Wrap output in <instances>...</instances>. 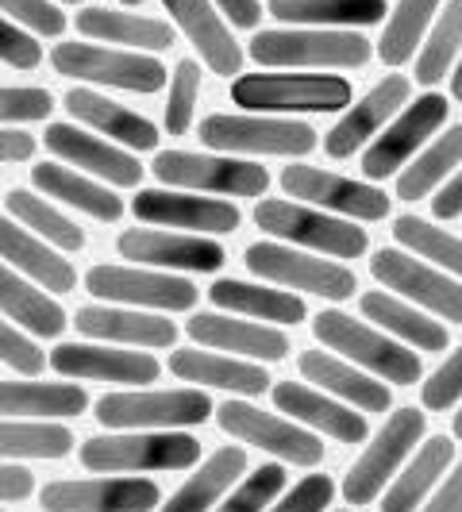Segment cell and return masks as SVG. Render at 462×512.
<instances>
[{
	"label": "cell",
	"mask_w": 462,
	"mask_h": 512,
	"mask_svg": "<svg viewBox=\"0 0 462 512\" xmlns=\"http://www.w3.org/2000/svg\"><path fill=\"white\" fill-rule=\"evenodd\" d=\"M231 101L266 112H339L351 104L347 77L335 74H239L231 81Z\"/></svg>",
	"instance_id": "cell-1"
},
{
	"label": "cell",
	"mask_w": 462,
	"mask_h": 512,
	"mask_svg": "<svg viewBox=\"0 0 462 512\" xmlns=\"http://www.w3.org/2000/svg\"><path fill=\"white\" fill-rule=\"evenodd\" d=\"M374 54L370 39L355 31L332 27H289V31H258L251 39V58L258 66H335L351 70Z\"/></svg>",
	"instance_id": "cell-2"
},
{
	"label": "cell",
	"mask_w": 462,
	"mask_h": 512,
	"mask_svg": "<svg viewBox=\"0 0 462 512\" xmlns=\"http://www.w3.org/2000/svg\"><path fill=\"white\" fill-rule=\"evenodd\" d=\"M312 335L328 347V351H339L351 362H359L366 370H374L378 378L393 385H416L420 382V359L416 351H405L401 343L385 339L382 332L359 324L355 316L339 312V308H324L316 320H312Z\"/></svg>",
	"instance_id": "cell-3"
},
{
	"label": "cell",
	"mask_w": 462,
	"mask_h": 512,
	"mask_svg": "<svg viewBox=\"0 0 462 512\" xmlns=\"http://www.w3.org/2000/svg\"><path fill=\"white\" fill-rule=\"evenodd\" d=\"M154 178L174 189H201L220 197H262L270 174L258 162H243L231 154H193V151H162L154 158Z\"/></svg>",
	"instance_id": "cell-4"
},
{
	"label": "cell",
	"mask_w": 462,
	"mask_h": 512,
	"mask_svg": "<svg viewBox=\"0 0 462 512\" xmlns=\"http://www.w3.org/2000/svg\"><path fill=\"white\" fill-rule=\"evenodd\" d=\"M201 459V443L178 432H135V436H97L81 443V462L97 474L120 470H185Z\"/></svg>",
	"instance_id": "cell-5"
},
{
	"label": "cell",
	"mask_w": 462,
	"mask_h": 512,
	"mask_svg": "<svg viewBox=\"0 0 462 512\" xmlns=\"http://www.w3.org/2000/svg\"><path fill=\"white\" fill-rule=\"evenodd\" d=\"M51 62L62 77L112 85V89H128V93H158L166 85V66L143 51H108V47H93V43H58Z\"/></svg>",
	"instance_id": "cell-6"
},
{
	"label": "cell",
	"mask_w": 462,
	"mask_h": 512,
	"mask_svg": "<svg viewBox=\"0 0 462 512\" xmlns=\"http://www.w3.org/2000/svg\"><path fill=\"white\" fill-rule=\"evenodd\" d=\"M201 143L224 154H301L316 151V131L301 120L278 116H231L216 112L201 120Z\"/></svg>",
	"instance_id": "cell-7"
},
{
	"label": "cell",
	"mask_w": 462,
	"mask_h": 512,
	"mask_svg": "<svg viewBox=\"0 0 462 512\" xmlns=\"http://www.w3.org/2000/svg\"><path fill=\"white\" fill-rule=\"evenodd\" d=\"M255 224L266 235H278V239H289V243L324 251L332 258H359L366 251V243H370L366 231L355 228V224L324 216L316 208L293 205V201H258Z\"/></svg>",
	"instance_id": "cell-8"
},
{
	"label": "cell",
	"mask_w": 462,
	"mask_h": 512,
	"mask_svg": "<svg viewBox=\"0 0 462 512\" xmlns=\"http://www.w3.org/2000/svg\"><path fill=\"white\" fill-rule=\"evenodd\" d=\"M247 266H251V274H258L262 282H278L285 289L316 293L324 301H347L359 289L355 274L347 266L328 262V258L301 255V251L282 247V243H251L247 247Z\"/></svg>",
	"instance_id": "cell-9"
},
{
	"label": "cell",
	"mask_w": 462,
	"mask_h": 512,
	"mask_svg": "<svg viewBox=\"0 0 462 512\" xmlns=\"http://www.w3.org/2000/svg\"><path fill=\"white\" fill-rule=\"evenodd\" d=\"M93 416L104 428H185V424H205L212 416V401L201 389L104 393Z\"/></svg>",
	"instance_id": "cell-10"
},
{
	"label": "cell",
	"mask_w": 462,
	"mask_h": 512,
	"mask_svg": "<svg viewBox=\"0 0 462 512\" xmlns=\"http://www.w3.org/2000/svg\"><path fill=\"white\" fill-rule=\"evenodd\" d=\"M424 436V412L416 409H397L385 428L378 432V439L362 451V459L351 466V474L343 478V497L347 505H370L378 493L385 489V482L397 474L401 459L409 455L412 447Z\"/></svg>",
	"instance_id": "cell-11"
},
{
	"label": "cell",
	"mask_w": 462,
	"mask_h": 512,
	"mask_svg": "<svg viewBox=\"0 0 462 512\" xmlns=\"http://www.w3.org/2000/svg\"><path fill=\"white\" fill-rule=\"evenodd\" d=\"M447 97H439V93H424V97H416L412 104H405V112L385 128V135H378L366 154H362V174L370 181H382L389 174H397L401 166H409V158L424 143H428V135H436L443 124H447Z\"/></svg>",
	"instance_id": "cell-12"
},
{
	"label": "cell",
	"mask_w": 462,
	"mask_h": 512,
	"mask_svg": "<svg viewBox=\"0 0 462 512\" xmlns=\"http://www.w3.org/2000/svg\"><path fill=\"white\" fill-rule=\"evenodd\" d=\"M216 424L228 436L243 439L251 447H262V451H270V455H278L285 462H297V466H316V462L324 459V443L312 432L289 424V420L274 416V412L255 409L247 401H224L216 409Z\"/></svg>",
	"instance_id": "cell-13"
},
{
	"label": "cell",
	"mask_w": 462,
	"mask_h": 512,
	"mask_svg": "<svg viewBox=\"0 0 462 512\" xmlns=\"http://www.w3.org/2000/svg\"><path fill=\"white\" fill-rule=\"evenodd\" d=\"M85 289L101 301H120L135 308H166L185 312L197 305V285L174 278V274H154L135 266H93L85 274Z\"/></svg>",
	"instance_id": "cell-14"
},
{
	"label": "cell",
	"mask_w": 462,
	"mask_h": 512,
	"mask_svg": "<svg viewBox=\"0 0 462 512\" xmlns=\"http://www.w3.org/2000/svg\"><path fill=\"white\" fill-rule=\"evenodd\" d=\"M370 274H374L385 289H397L401 297L432 308L443 320L462 324V285L451 282L447 274L432 270V266L416 262V258L405 255V251H393V247L378 251V255L370 258Z\"/></svg>",
	"instance_id": "cell-15"
},
{
	"label": "cell",
	"mask_w": 462,
	"mask_h": 512,
	"mask_svg": "<svg viewBox=\"0 0 462 512\" xmlns=\"http://www.w3.org/2000/svg\"><path fill=\"white\" fill-rule=\"evenodd\" d=\"M162 489L147 478H97V482H51L39 493L43 512H151Z\"/></svg>",
	"instance_id": "cell-16"
},
{
	"label": "cell",
	"mask_w": 462,
	"mask_h": 512,
	"mask_svg": "<svg viewBox=\"0 0 462 512\" xmlns=\"http://www.w3.org/2000/svg\"><path fill=\"white\" fill-rule=\"evenodd\" d=\"M282 189L297 201L332 208V212L355 216V220H385L389 216V197L382 189L339 178V174H328V170H316V166H285Z\"/></svg>",
	"instance_id": "cell-17"
},
{
	"label": "cell",
	"mask_w": 462,
	"mask_h": 512,
	"mask_svg": "<svg viewBox=\"0 0 462 512\" xmlns=\"http://www.w3.org/2000/svg\"><path fill=\"white\" fill-rule=\"evenodd\" d=\"M131 212L143 224L162 228H185L193 235H228L239 228V208L216 197H189V193H166V189H139Z\"/></svg>",
	"instance_id": "cell-18"
},
{
	"label": "cell",
	"mask_w": 462,
	"mask_h": 512,
	"mask_svg": "<svg viewBox=\"0 0 462 512\" xmlns=\"http://www.w3.org/2000/svg\"><path fill=\"white\" fill-rule=\"evenodd\" d=\"M51 366L66 378L81 382H116V385H147L158 382L162 366L147 351H108L93 343H62L51 351Z\"/></svg>",
	"instance_id": "cell-19"
},
{
	"label": "cell",
	"mask_w": 462,
	"mask_h": 512,
	"mask_svg": "<svg viewBox=\"0 0 462 512\" xmlns=\"http://www.w3.org/2000/svg\"><path fill=\"white\" fill-rule=\"evenodd\" d=\"M409 77L405 74H389L385 81H378L359 104H351L347 112H343V120L328 131V139H324V151L332 154V158H347V154H355L362 143H370L378 131L401 112V104H409Z\"/></svg>",
	"instance_id": "cell-20"
},
{
	"label": "cell",
	"mask_w": 462,
	"mask_h": 512,
	"mask_svg": "<svg viewBox=\"0 0 462 512\" xmlns=\"http://www.w3.org/2000/svg\"><path fill=\"white\" fill-rule=\"evenodd\" d=\"M43 143H47V151L54 158H62V162H70L77 170H85V174H93V178H104L112 181V185H139L143 181V166H139V158L131 151H120V147H112V143H104L97 135H89V131L74 128V124H51L47 135H43Z\"/></svg>",
	"instance_id": "cell-21"
},
{
	"label": "cell",
	"mask_w": 462,
	"mask_h": 512,
	"mask_svg": "<svg viewBox=\"0 0 462 512\" xmlns=\"http://www.w3.org/2000/svg\"><path fill=\"white\" fill-rule=\"evenodd\" d=\"M120 255L139 266H162V270H201L212 274L224 266V247L205 235H170V231H124Z\"/></svg>",
	"instance_id": "cell-22"
},
{
	"label": "cell",
	"mask_w": 462,
	"mask_h": 512,
	"mask_svg": "<svg viewBox=\"0 0 462 512\" xmlns=\"http://www.w3.org/2000/svg\"><path fill=\"white\" fill-rule=\"evenodd\" d=\"M162 8L174 16V24L185 31V39L197 47L201 62L212 74H243V51H239V43L231 39L228 24L220 20V12L208 0H162Z\"/></svg>",
	"instance_id": "cell-23"
},
{
	"label": "cell",
	"mask_w": 462,
	"mask_h": 512,
	"mask_svg": "<svg viewBox=\"0 0 462 512\" xmlns=\"http://www.w3.org/2000/svg\"><path fill=\"white\" fill-rule=\"evenodd\" d=\"M185 332L193 335L201 347L212 351H231V355H247V359L262 362H282L289 355V339L278 328H262L251 320H231L220 312H197Z\"/></svg>",
	"instance_id": "cell-24"
},
{
	"label": "cell",
	"mask_w": 462,
	"mask_h": 512,
	"mask_svg": "<svg viewBox=\"0 0 462 512\" xmlns=\"http://www.w3.org/2000/svg\"><path fill=\"white\" fill-rule=\"evenodd\" d=\"M66 108H70V116L81 120L85 128L101 131V135L124 143L131 151H154L158 147V128H154L151 120H143L139 112L108 101V97L93 93V89H70L66 93Z\"/></svg>",
	"instance_id": "cell-25"
},
{
	"label": "cell",
	"mask_w": 462,
	"mask_h": 512,
	"mask_svg": "<svg viewBox=\"0 0 462 512\" xmlns=\"http://www.w3.org/2000/svg\"><path fill=\"white\" fill-rule=\"evenodd\" d=\"M77 332L108 343H135V347H174L178 328L139 308H77Z\"/></svg>",
	"instance_id": "cell-26"
},
{
	"label": "cell",
	"mask_w": 462,
	"mask_h": 512,
	"mask_svg": "<svg viewBox=\"0 0 462 512\" xmlns=\"http://www.w3.org/2000/svg\"><path fill=\"white\" fill-rule=\"evenodd\" d=\"M274 405L282 412H289L293 420H305L312 428H320L324 436L339 439V443H362L366 432H370L362 412L343 409V405H335L324 393H316V389H308L301 382L274 385Z\"/></svg>",
	"instance_id": "cell-27"
},
{
	"label": "cell",
	"mask_w": 462,
	"mask_h": 512,
	"mask_svg": "<svg viewBox=\"0 0 462 512\" xmlns=\"http://www.w3.org/2000/svg\"><path fill=\"white\" fill-rule=\"evenodd\" d=\"M0 251H4V262L12 270H24V274H31L35 282L54 289V293H70L77 285L74 266L58 251H51L47 243H39L24 224H16V216L0 220Z\"/></svg>",
	"instance_id": "cell-28"
},
{
	"label": "cell",
	"mask_w": 462,
	"mask_h": 512,
	"mask_svg": "<svg viewBox=\"0 0 462 512\" xmlns=\"http://www.w3.org/2000/svg\"><path fill=\"white\" fill-rule=\"evenodd\" d=\"M31 181H35V189H39L43 197H54V201L77 208V212H85V216H93V220H108V224H112V220L124 216V201H120L108 185L81 178L70 166L39 162V166H31Z\"/></svg>",
	"instance_id": "cell-29"
},
{
	"label": "cell",
	"mask_w": 462,
	"mask_h": 512,
	"mask_svg": "<svg viewBox=\"0 0 462 512\" xmlns=\"http://www.w3.org/2000/svg\"><path fill=\"white\" fill-rule=\"evenodd\" d=\"M301 374H305V382H316L320 389H328L335 397L351 401V405L362 412H385L393 405L389 385L366 378L355 366L339 362L335 355H328V351H305V355H301Z\"/></svg>",
	"instance_id": "cell-30"
},
{
	"label": "cell",
	"mask_w": 462,
	"mask_h": 512,
	"mask_svg": "<svg viewBox=\"0 0 462 512\" xmlns=\"http://www.w3.org/2000/svg\"><path fill=\"white\" fill-rule=\"evenodd\" d=\"M77 31L101 43H120L128 51H170L174 47L170 24L151 20V16H131V12H108V8L77 12Z\"/></svg>",
	"instance_id": "cell-31"
},
{
	"label": "cell",
	"mask_w": 462,
	"mask_h": 512,
	"mask_svg": "<svg viewBox=\"0 0 462 512\" xmlns=\"http://www.w3.org/2000/svg\"><path fill=\"white\" fill-rule=\"evenodd\" d=\"M385 0H270V16L293 27H370L385 20Z\"/></svg>",
	"instance_id": "cell-32"
},
{
	"label": "cell",
	"mask_w": 462,
	"mask_h": 512,
	"mask_svg": "<svg viewBox=\"0 0 462 512\" xmlns=\"http://www.w3.org/2000/svg\"><path fill=\"white\" fill-rule=\"evenodd\" d=\"M170 374H178L181 382L216 385V389H231V393H243V397H255L270 385L266 370L255 362L224 359V355H208V351H174L170 355Z\"/></svg>",
	"instance_id": "cell-33"
},
{
	"label": "cell",
	"mask_w": 462,
	"mask_h": 512,
	"mask_svg": "<svg viewBox=\"0 0 462 512\" xmlns=\"http://www.w3.org/2000/svg\"><path fill=\"white\" fill-rule=\"evenodd\" d=\"M208 301L228 312H243L255 320H274V324H301L308 308L301 297L285 293V289H266V285L235 282V278H220L208 289Z\"/></svg>",
	"instance_id": "cell-34"
},
{
	"label": "cell",
	"mask_w": 462,
	"mask_h": 512,
	"mask_svg": "<svg viewBox=\"0 0 462 512\" xmlns=\"http://www.w3.org/2000/svg\"><path fill=\"white\" fill-rule=\"evenodd\" d=\"M243 470H247V451H243V447H220V451L162 505V512H208L224 497V489H231L239 482Z\"/></svg>",
	"instance_id": "cell-35"
},
{
	"label": "cell",
	"mask_w": 462,
	"mask_h": 512,
	"mask_svg": "<svg viewBox=\"0 0 462 512\" xmlns=\"http://www.w3.org/2000/svg\"><path fill=\"white\" fill-rule=\"evenodd\" d=\"M451 459H455V443L451 439L447 436L428 439L416 451V459L405 466V474H397V482L389 486L378 512H416V505L424 501V493L439 482V474H447Z\"/></svg>",
	"instance_id": "cell-36"
},
{
	"label": "cell",
	"mask_w": 462,
	"mask_h": 512,
	"mask_svg": "<svg viewBox=\"0 0 462 512\" xmlns=\"http://www.w3.org/2000/svg\"><path fill=\"white\" fill-rule=\"evenodd\" d=\"M359 305L366 320H374L385 332L416 343V351H443V347H447V328H443L439 320H428L424 312H416V308L405 305V301H397L393 293H382V289L362 293Z\"/></svg>",
	"instance_id": "cell-37"
},
{
	"label": "cell",
	"mask_w": 462,
	"mask_h": 512,
	"mask_svg": "<svg viewBox=\"0 0 462 512\" xmlns=\"http://www.w3.org/2000/svg\"><path fill=\"white\" fill-rule=\"evenodd\" d=\"M0 308H4V316L12 320V324H24L27 332L35 335H54L66 332V312L62 305H54L47 293H39L35 285H27L16 278V270L12 266H4V274H0Z\"/></svg>",
	"instance_id": "cell-38"
},
{
	"label": "cell",
	"mask_w": 462,
	"mask_h": 512,
	"mask_svg": "<svg viewBox=\"0 0 462 512\" xmlns=\"http://www.w3.org/2000/svg\"><path fill=\"white\" fill-rule=\"evenodd\" d=\"M0 409L8 420H16V416H77L89 409V397L81 385L4 382L0 385Z\"/></svg>",
	"instance_id": "cell-39"
},
{
	"label": "cell",
	"mask_w": 462,
	"mask_h": 512,
	"mask_svg": "<svg viewBox=\"0 0 462 512\" xmlns=\"http://www.w3.org/2000/svg\"><path fill=\"white\" fill-rule=\"evenodd\" d=\"M462 162V124L447 128L436 143L424 154H416V162L405 166V174L397 178V197L401 201H420L436 189L443 178L455 174V166Z\"/></svg>",
	"instance_id": "cell-40"
},
{
	"label": "cell",
	"mask_w": 462,
	"mask_h": 512,
	"mask_svg": "<svg viewBox=\"0 0 462 512\" xmlns=\"http://www.w3.org/2000/svg\"><path fill=\"white\" fill-rule=\"evenodd\" d=\"M436 12L439 0H397V8L389 12L385 35L378 39V58L385 66H405L409 62Z\"/></svg>",
	"instance_id": "cell-41"
},
{
	"label": "cell",
	"mask_w": 462,
	"mask_h": 512,
	"mask_svg": "<svg viewBox=\"0 0 462 512\" xmlns=\"http://www.w3.org/2000/svg\"><path fill=\"white\" fill-rule=\"evenodd\" d=\"M4 208H8V216H16L24 228H31L35 235H43L47 243L62 247V251H81V247H85V231L77 228L74 220H66L62 212H54L43 197L27 193V189L4 193Z\"/></svg>",
	"instance_id": "cell-42"
},
{
	"label": "cell",
	"mask_w": 462,
	"mask_h": 512,
	"mask_svg": "<svg viewBox=\"0 0 462 512\" xmlns=\"http://www.w3.org/2000/svg\"><path fill=\"white\" fill-rule=\"evenodd\" d=\"M459 47H462V0H447V8L439 12L436 27L428 35V43L416 54V81L420 85H439L447 77V70H451Z\"/></svg>",
	"instance_id": "cell-43"
},
{
	"label": "cell",
	"mask_w": 462,
	"mask_h": 512,
	"mask_svg": "<svg viewBox=\"0 0 462 512\" xmlns=\"http://www.w3.org/2000/svg\"><path fill=\"white\" fill-rule=\"evenodd\" d=\"M0 451L4 459H62L74 451V436L62 424H20L4 420L0 428Z\"/></svg>",
	"instance_id": "cell-44"
},
{
	"label": "cell",
	"mask_w": 462,
	"mask_h": 512,
	"mask_svg": "<svg viewBox=\"0 0 462 512\" xmlns=\"http://www.w3.org/2000/svg\"><path fill=\"white\" fill-rule=\"evenodd\" d=\"M393 239L401 247H409L412 255L428 258V262H436V266L462 278V239L447 235L443 228H432L428 220H416V216H397L393 220Z\"/></svg>",
	"instance_id": "cell-45"
},
{
	"label": "cell",
	"mask_w": 462,
	"mask_h": 512,
	"mask_svg": "<svg viewBox=\"0 0 462 512\" xmlns=\"http://www.w3.org/2000/svg\"><path fill=\"white\" fill-rule=\"evenodd\" d=\"M197 97H201V66L193 58H181L174 77H170V104H166V131L170 135H185L193 128Z\"/></svg>",
	"instance_id": "cell-46"
},
{
	"label": "cell",
	"mask_w": 462,
	"mask_h": 512,
	"mask_svg": "<svg viewBox=\"0 0 462 512\" xmlns=\"http://www.w3.org/2000/svg\"><path fill=\"white\" fill-rule=\"evenodd\" d=\"M285 489V470L282 466H258L255 474L243 482V486L231 493L228 501L220 505L216 512H262L278 493Z\"/></svg>",
	"instance_id": "cell-47"
},
{
	"label": "cell",
	"mask_w": 462,
	"mask_h": 512,
	"mask_svg": "<svg viewBox=\"0 0 462 512\" xmlns=\"http://www.w3.org/2000/svg\"><path fill=\"white\" fill-rule=\"evenodd\" d=\"M54 108V97L47 89H24V85H4L0 93V116L4 124H27V120H47Z\"/></svg>",
	"instance_id": "cell-48"
},
{
	"label": "cell",
	"mask_w": 462,
	"mask_h": 512,
	"mask_svg": "<svg viewBox=\"0 0 462 512\" xmlns=\"http://www.w3.org/2000/svg\"><path fill=\"white\" fill-rule=\"evenodd\" d=\"M459 397H462V347L451 351V359L443 362L436 374L424 382V389H420L424 409H436V412L451 409Z\"/></svg>",
	"instance_id": "cell-49"
},
{
	"label": "cell",
	"mask_w": 462,
	"mask_h": 512,
	"mask_svg": "<svg viewBox=\"0 0 462 512\" xmlns=\"http://www.w3.org/2000/svg\"><path fill=\"white\" fill-rule=\"evenodd\" d=\"M4 4V20L35 27L39 35H62L66 31V12H58L51 0H0Z\"/></svg>",
	"instance_id": "cell-50"
},
{
	"label": "cell",
	"mask_w": 462,
	"mask_h": 512,
	"mask_svg": "<svg viewBox=\"0 0 462 512\" xmlns=\"http://www.w3.org/2000/svg\"><path fill=\"white\" fill-rule=\"evenodd\" d=\"M0 58L8 70H35L43 62V47L16 27V20H4L0 24Z\"/></svg>",
	"instance_id": "cell-51"
},
{
	"label": "cell",
	"mask_w": 462,
	"mask_h": 512,
	"mask_svg": "<svg viewBox=\"0 0 462 512\" xmlns=\"http://www.w3.org/2000/svg\"><path fill=\"white\" fill-rule=\"evenodd\" d=\"M332 478L328 474H308L301 486H293V493H285V501H278L270 512H324L332 505Z\"/></svg>",
	"instance_id": "cell-52"
},
{
	"label": "cell",
	"mask_w": 462,
	"mask_h": 512,
	"mask_svg": "<svg viewBox=\"0 0 462 512\" xmlns=\"http://www.w3.org/2000/svg\"><path fill=\"white\" fill-rule=\"evenodd\" d=\"M0 359H4V366H12L16 374H39L43 370V351L27 335L16 332L12 320L0 328Z\"/></svg>",
	"instance_id": "cell-53"
},
{
	"label": "cell",
	"mask_w": 462,
	"mask_h": 512,
	"mask_svg": "<svg viewBox=\"0 0 462 512\" xmlns=\"http://www.w3.org/2000/svg\"><path fill=\"white\" fill-rule=\"evenodd\" d=\"M31 493H35V478H31V470L16 466L12 459L4 462V470H0V497L12 505V501H27Z\"/></svg>",
	"instance_id": "cell-54"
},
{
	"label": "cell",
	"mask_w": 462,
	"mask_h": 512,
	"mask_svg": "<svg viewBox=\"0 0 462 512\" xmlns=\"http://www.w3.org/2000/svg\"><path fill=\"white\" fill-rule=\"evenodd\" d=\"M420 512H462V462L447 474V482Z\"/></svg>",
	"instance_id": "cell-55"
},
{
	"label": "cell",
	"mask_w": 462,
	"mask_h": 512,
	"mask_svg": "<svg viewBox=\"0 0 462 512\" xmlns=\"http://www.w3.org/2000/svg\"><path fill=\"white\" fill-rule=\"evenodd\" d=\"M31 154H35V135H27V131H20V128L0 131V158H4V166L27 162Z\"/></svg>",
	"instance_id": "cell-56"
},
{
	"label": "cell",
	"mask_w": 462,
	"mask_h": 512,
	"mask_svg": "<svg viewBox=\"0 0 462 512\" xmlns=\"http://www.w3.org/2000/svg\"><path fill=\"white\" fill-rule=\"evenodd\" d=\"M432 212H436L439 220H455L462 212V170L432 197Z\"/></svg>",
	"instance_id": "cell-57"
},
{
	"label": "cell",
	"mask_w": 462,
	"mask_h": 512,
	"mask_svg": "<svg viewBox=\"0 0 462 512\" xmlns=\"http://www.w3.org/2000/svg\"><path fill=\"white\" fill-rule=\"evenodd\" d=\"M216 4L231 20V27H258V20H262V4L258 0H216Z\"/></svg>",
	"instance_id": "cell-58"
},
{
	"label": "cell",
	"mask_w": 462,
	"mask_h": 512,
	"mask_svg": "<svg viewBox=\"0 0 462 512\" xmlns=\"http://www.w3.org/2000/svg\"><path fill=\"white\" fill-rule=\"evenodd\" d=\"M451 97H455V101H462V62H459V70L451 74Z\"/></svg>",
	"instance_id": "cell-59"
},
{
	"label": "cell",
	"mask_w": 462,
	"mask_h": 512,
	"mask_svg": "<svg viewBox=\"0 0 462 512\" xmlns=\"http://www.w3.org/2000/svg\"><path fill=\"white\" fill-rule=\"evenodd\" d=\"M455 436H459V439H462V409H459V412H455Z\"/></svg>",
	"instance_id": "cell-60"
},
{
	"label": "cell",
	"mask_w": 462,
	"mask_h": 512,
	"mask_svg": "<svg viewBox=\"0 0 462 512\" xmlns=\"http://www.w3.org/2000/svg\"><path fill=\"white\" fill-rule=\"evenodd\" d=\"M120 4H143V0H120Z\"/></svg>",
	"instance_id": "cell-61"
},
{
	"label": "cell",
	"mask_w": 462,
	"mask_h": 512,
	"mask_svg": "<svg viewBox=\"0 0 462 512\" xmlns=\"http://www.w3.org/2000/svg\"><path fill=\"white\" fill-rule=\"evenodd\" d=\"M62 4H81V0H62Z\"/></svg>",
	"instance_id": "cell-62"
},
{
	"label": "cell",
	"mask_w": 462,
	"mask_h": 512,
	"mask_svg": "<svg viewBox=\"0 0 462 512\" xmlns=\"http://www.w3.org/2000/svg\"><path fill=\"white\" fill-rule=\"evenodd\" d=\"M339 512H347V509H339Z\"/></svg>",
	"instance_id": "cell-63"
}]
</instances>
